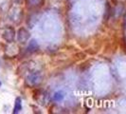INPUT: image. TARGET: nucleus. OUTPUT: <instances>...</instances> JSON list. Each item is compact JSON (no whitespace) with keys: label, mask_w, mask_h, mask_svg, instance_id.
<instances>
[{"label":"nucleus","mask_w":126,"mask_h":114,"mask_svg":"<svg viewBox=\"0 0 126 114\" xmlns=\"http://www.w3.org/2000/svg\"><path fill=\"white\" fill-rule=\"evenodd\" d=\"M42 81V76L39 72H33L31 73L27 79V83H28L29 86H36Z\"/></svg>","instance_id":"nucleus-1"},{"label":"nucleus","mask_w":126,"mask_h":114,"mask_svg":"<svg viewBox=\"0 0 126 114\" xmlns=\"http://www.w3.org/2000/svg\"><path fill=\"white\" fill-rule=\"evenodd\" d=\"M29 38V33L25 28H21L19 31H18V35H17V39L20 43H26Z\"/></svg>","instance_id":"nucleus-2"},{"label":"nucleus","mask_w":126,"mask_h":114,"mask_svg":"<svg viewBox=\"0 0 126 114\" xmlns=\"http://www.w3.org/2000/svg\"><path fill=\"white\" fill-rule=\"evenodd\" d=\"M14 34H15L14 29L11 28V27H9V28H7V30L4 31V33H3V38H4L7 42L11 43V42L13 41V39H14Z\"/></svg>","instance_id":"nucleus-3"},{"label":"nucleus","mask_w":126,"mask_h":114,"mask_svg":"<svg viewBox=\"0 0 126 114\" xmlns=\"http://www.w3.org/2000/svg\"><path fill=\"white\" fill-rule=\"evenodd\" d=\"M37 50H38V44H37V42H36L35 40H31L29 42L28 47H27V51L30 52H35Z\"/></svg>","instance_id":"nucleus-4"},{"label":"nucleus","mask_w":126,"mask_h":114,"mask_svg":"<svg viewBox=\"0 0 126 114\" xmlns=\"http://www.w3.org/2000/svg\"><path fill=\"white\" fill-rule=\"evenodd\" d=\"M22 108V105H21V99L20 98H16L15 100V105H14V110L13 113H18Z\"/></svg>","instance_id":"nucleus-5"},{"label":"nucleus","mask_w":126,"mask_h":114,"mask_svg":"<svg viewBox=\"0 0 126 114\" xmlns=\"http://www.w3.org/2000/svg\"><path fill=\"white\" fill-rule=\"evenodd\" d=\"M63 91H58V92H56L55 94L53 95V100L54 101H56V102H59V101H62L63 99Z\"/></svg>","instance_id":"nucleus-6"},{"label":"nucleus","mask_w":126,"mask_h":114,"mask_svg":"<svg viewBox=\"0 0 126 114\" xmlns=\"http://www.w3.org/2000/svg\"><path fill=\"white\" fill-rule=\"evenodd\" d=\"M86 57V54L83 52H78L74 55V59L75 60H82Z\"/></svg>","instance_id":"nucleus-7"},{"label":"nucleus","mask_w":126,"mask_h":114,"mask_svg":"<svg viewBox=\"0 0 126 114\" xmlns=\"http://www.w3.org/2000/svg\"><path fill=\"white\" fill-rule=\"evenodd\" d=\"M89 68V65H88V63L86 62V63H83V64H81V66H80V69L81 70H86V69H88Z\"/></svg>","instance_id":"nucleus-8"},{"label":"nucleus","mask_w":126,"mask_h":114,"mask_svg":"<svg viewBox=\"0 0 126 114\" xmlns=\"http://www.w3.org/2000/svg\"><path fill=\"white\" fill-rule=\"evenodd\" d=\"M0 86H1V82H0Z\"/></svg>","instance_id":"nucleus-9"}]
</instances>
